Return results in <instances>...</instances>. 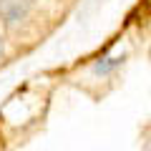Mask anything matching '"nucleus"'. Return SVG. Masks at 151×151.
I'll return each mask as SVG.
<instances>
[{"label":"nucleus","mask_w":151,"mask_h":151,"mask_svg":"<svg viewBox=\"0 0 151 151\" xmlns=\"http://www.w3.org/2000/svg\"><path fill=\"white\" fill-rule=\"evenodd\" d=\"M0 55H3V40H0Z\"/></svg>","instance_id":"nucleus-3"},{"label":"nucleus","mask_w":151,"mask_h":151,"mask_svg":"<svg viewBox=\"0 0 151 151\" xmlns=\"http://www.w3.org/2000/svg\"><path fill=\"white\" fill-rule=\"evenodd\" d=\"M124 60H126V55H103V58H98L93 63V73L96 76H111Z\"/></svg>","instance_id":"nucleus-2"},{"label":"nucleus","mask_w":151,"mask_h":151,"mask_svg":"<svg viewBox=\"0 0 151 151\" xmlns=\"http://www.w3.org/2000/svg\"><path fill=\"white\" fill-rule=\"evenodd\" d=\"M149 149H151V139H149Z\"/></svg>","instance_id":"nucleus-4"},{"label":"nucleus","mask_w":151,"mask_h":151,"mask_svg":"<svg viewBox=\"0 0 151 151\" xmlns=\"http://www.w3.org/2000/svg\"><path fill=\"white\" fill-rule=\"evenodd\" d=\"M28 10H30V0H0V18L10 25L23 20Z\"/></svg>","instance_id":"nucleus-1"}]
</instances>
